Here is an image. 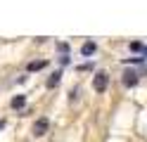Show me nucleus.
I'll list each match as a JSON object with an SVG mask.
<instances>
[{
  "mask_svg": "<svg viewBox=\"0 0 147 142\" xmlns=\"http://www.w3.org/2000/svg\"><path fill=\"white\" fill-rule=\"evenodd\" d=\"M57 50H59V52H67V55H69V45H67V43H57Z\"/></svg>",
  "mask_w": 147,
  "mask_h": 142,
  "instance_id": "1a4fd4ad",
  "label": "nucleus"
},
{
  "mask_svg": "<svg viewBox=\"0 0 147 142\" xmlns=\"http://www.w3.org/2000/svg\"><path fill=\"white\" fill-rule=\"evenodd\" d=\"M138 81H140V76H138V71H133V69H126L123 76H121V83L126 85V88H135Z\"/></svg>",
  "mask_w": 147,
  "mask_h": 142,
  "instance_id": "f03ea898",
  "label": "nucleus"
},
{
  "mask_svg": "<svg viewBox=\"0 0 147 142\" xmlns=\"http://www.w3.org/2000/svg\"><path fill=\"white\" fill-rule=\"evenodd\" d=\"M78 95H81V88H74V90H71V102H76Z\"/></svg>",
  "mask_w": 147,
  "mask_h": 142,
  "instance_id": "9d476101",
  "label": "nucleus"
},
{
  "mask_svg": "<svg viewBox=\"0 0 147 142\" xmlns=\"http://www.w3.org/2000/svg\"><path fill=\"white\" fill-rule=\"evenodd\" d=\"M142 55H147V47H142Z\"/></svg>",
  "mask_w": 147,
  "mask_h": 142,
  "instance_id": "f8f14e48",
  "label": "nucleus"
},
{
  "mask_svg": "<svg viewBox=\"0 0 147 142\" xmlns=\"http://www.w3.org/2000/svg\"><path fill=\"white\" fill-rule=\"evenodd\" d=\"M48 126H50V121L43 116V118H38V121L33 123V130H31V133H33L36 137H40V135H45V133H48Z\"/></svg>",
  "mask_w": 147,
  "mask_h": 142,
  "instance_id": "7ed1b4c3",
  "label": "nucleus"
},
{
  "mask_svg": "<svg viewBox=\"0 0 147 142\" xmlns=\"http://www.w3.org/2000/svg\"><path fill=\"white\" fill-rule=\"evenodd\" d=\"M45 66H48V62H45V59H36V62H29L26 69H29V71H40V69H45Z\"/></svg>",
  "mask_w": 147,
  "mask_h": 142,
  "instance_id": "0eeeda50",
  "label": "nucleus"
},
{
  "mask_svg": "<svg viewBox=\"0 0 147 142\" xmlns=\"http://www.w3.org/2000/svg\"><path fill=\"white\" fill-rule=\"evenodd\" d=\"M24 104H26V97H24V95H14L12 102H10V107H12V109H24Z\"/></svg>",
  "mask_w": 147,
  "mask_h": 142,
  "instance_id": "423d86ee",
  "label": "nucleus"
},
{
  "mask_svg": "<svg viewBox=\"0 0 147 142\" xmlns=\"http://www.w3.org/2000/svg\"><path fill=\"white\" fill-rule=\"evenodd\" d=\"M95 50H97V45H95L93 40H88V43H83V47H81V55H83V57H90Z\"/></svg>",
  "mask_w": 147,
  "mask_h": 142,
  "instance_id": "39448f33",
  "label": "nucleus"
},
{
  "mask_svg": "<svg viewBox=\"0 0 147 142\" xmlns=\"http://www.w3.org/2000/svg\"><path fill=\"white\" fill-rule=\"evenodd\" d=\"M128 47H131V50H133V52H142V47H145V45H142L140 40H133V43H131V45H128Z\"/></svg>",
  "mask_w": 147,
  "mask_h": 142,
  "instance_id": "6e6552de",
  "label": "nucleus"
},
{
  "mask_svg": "<svg viewBox=\"0 0 147 142\" xmlns=\"http://www.w3.org/2000/svg\"><path fill=\"white\" fill-rule=\"evenodd\" d=\"M59 81H62V71H55V73H50V78H48L45 85L52 90V88H57V85H59Z\"/></svg>",
  "mask_w": 147,
  "mask_h": 142,
  "instance_id": "20e7f679",
  "label": "nucleus"
},
{
  "mask_svg": "<svg viewBox=\"0 0 147 142\" xmlns=\"http://www.w3.org/2000/svg\"><path fill=\"white\" fill-rule=\"evenodd\" d=\"M107 85H109V73H107V71H97L95 78H93V88H95L97 92H105Z\"/></svg>",
  "mask_w": 147,
  "mask_h": 142,
  "instance_id": "f257e3e1",
  "label": "nucleus"
},
{
  "mask_svg": "<svg viewBox=\"0 0 147 142\" xmlns=\"http://www.w3.org/2000/svg\"><path fill=\"white\" fill-rule=\"evenodd\" d=\"M5 126H7V121H5V118H0V130H3Z\"/></svg>",
  "mask_w": 147,
  "mask_h": 142,
  "instance_id": "9b49d317",
  "label": "nucleus"
}]
</instances>
